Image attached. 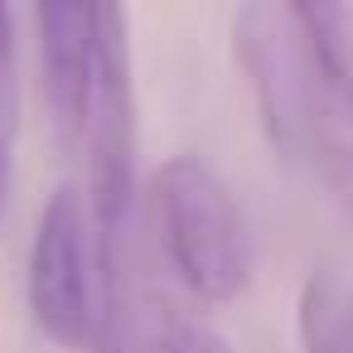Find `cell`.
Masks as SVG:
<instances>
[{
	"label": "cell",
	"mask_w": 353,
	"mask_h": 353,
	"mask_svg": "<svg viewBox=\"0 0 353 353\" xmlns=\"http://www.w3.org/2000/svg\"><path fill=\"white\" fill-rule=\"evenodd\" d=\"M34 30H39V73H44L49 121L63 145H78L88 83H92V6H39Z\"/></svg>",
	"instance_id": "5"
},
{
	"label": "cell",
	"mask_w": 353,
	"mask_h": 353,
	"mask_svg": "<svg viewBox=\"0 0 353 353\" xmlns=\"http://www.w3.org/2000/svg\"><path fill=\"white\" fill-rule=\"evenodd\" d=\"M232 54L276 155L353 218V10L319 0L242 6Z\"/></svg>",
	"instance_id": "1"
},
{
	"label": "cell",
	"mask_w": 353,
	"mask_h": 353,
	"mask_svg": "<svg viewBox=\"0 0 353 353\" xmlns=\"http://www.w3.org/2000/svg\"><path fill=\"white\" fill-rule=\"evenodd\" d=\"M15 10L0 6V213L10 189V150H15Z\"/></svg>",
	"instance_id": "8"
},
{
	"label": "cell",
	"mask_w": 353,
	"mask_h": 353,
	"mask_svg": "<svg viewBox=\"0 0 353 353\" xmlns=\"http://www.w3.org/2000/svg\"><path fill=\"white\" fill-rule=\"evenodd\" d=\"M131 25L121 6H92V83L83 112V165L88 208L97 232H121L136 203V78H131Z\"/></svg>",
	"instance_id": "3"
},
{
	"label": "cell",
	"mask_w": 353,
	"mask_h": 353,
	"mask_svg": "<svg viewBox=\"0 0 353 353\" xmlns=\"http://www.w3.org/2000/svg\"><path fill=\"white\" fill-rule=\"evenodd\" d=\"M145 223L160 261L199 305H228L252 281V228L232 189L199 155L155 165Z\"/></svg>",
	"instance_id": "2"
},
{
	"label": "cell",
	"mask_w": 353,
	"mask_h": 353,
	"mask_svg": "<svg viewBox=\"0 0 353 353\" xmlns=\"http://www.w3.org/2000/svg\"><path fill=\"white\" fill-rule=\"evenodd\" d=\"M145 353H237V348H232L218 329H208L203 319L160 310V314L145 324Z\"/></svg>",
	"instance_id": "7"
},
{
	"label": "cell",
	"mask_w": 353,
	"mask_h": 353,
	"mask_svg": "<svg viewBox=\"0 0 353 353\" xmlns=\"http://www.w3.org/2000/svg\"><path fill=\"white\" fill-rule=\"evenodd\" d=\"M25 295L39 334L54 348L92 353L102 319V242L78 184H59L39 213Z\"/></svg>",
	"instance_id": "4"
},
{
	"label": "cell",
	"mask_w": 353,
	"mask_h": 353,
	"mask_svg": "<svg viewBox=\"0 0 353 353\" xmlns=\"http://www.w3.org/2000/svg\"><path fill=\"white\" fill-rule=\"evenodd\" d=\"M300 353H353V285L334 266H314L295 300Z\"/></svg>",
	"instance_id": "6"
}]
</instances>
